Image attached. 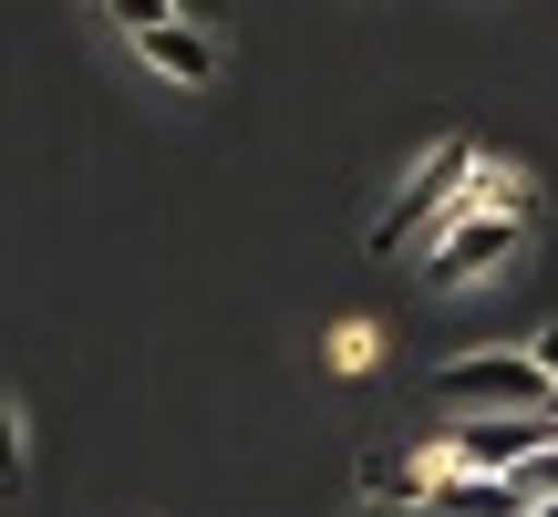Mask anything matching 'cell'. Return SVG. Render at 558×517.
<instances>
[{"label": "cell", "mask_w": 558, "mask_h": 517, "mask_svg": "<svg viewBox=\"0 0 558 517\" xmlns=\"http://www.w3.org/2000/svg\"><path fill=\"white\" fill-rule=\"evenodd\" d=\"M527 239H538V197H465L445 207L435 228V258H424V279L435 290H476V279H507L527 258Z\"/></svg>", "instance_id": "6da1fadb"}, {"label": "cell", "mask_w": 558, "mask_h": 517, "mask_svg": "<svg viewBox=\"0 0 558 517\" xmlns=\"http://www.w3.org/2000/svg\"><path fill=\"white\" fill-rule=\"evenodd\" d=\"M465 166H476V135H435V145H424V156H414V177L393 187V207H383V218L362 228V249H373V258H393L403 239H414V228H435L445 207H456Z\"/></svg>", "instance_id": "7a4b0ae2"}, {"label": "cell", "mask_w": 558, "mask_h": 517, "mask_svg": "<svg viewBox=\"0 0 558 517\" xmlns=\"http://www.w3.org/2000/svg\"><path fill=\"white\" fill-rule=\"evenodd\" d=\"M124 41H135V62H145L156 83H177V94H207V83H218V41H207L186 11L145 21V32H124Z\"/></svg>", "instance_id": "3957f363"}, {"label": "cell", "mask_w": 558, "mask_h": 517, "mask_svg": "<svg viewBox=\"0 0 558 517\" xmlns=\"http://www.w3.org/2000/svg\"><path fill=\"white\" fill-rule=\"evenodd\" d=\"M548 435L558 424L518 404V414H486V424H465V435H445V456H456V477H507V466H518L527 445H548Z\"/></svg>", "instance_id": "277c9868"}, {"label": "cell", "mask_w": 558, "mask_h": 517, "mask_svg": "<svg viewBox=\"0 0 558 517\" xmlns=\"http://www.w3.org/2000/svg\"><path fill=\"white\" fill-rule=\"evenodd\" d=\"M373 517H518V497H507V477H445L424 486V497H373Z\"/></svg>", "instance_id": "5b68a950"}, {"label": "cell", "mask_w": 558, "mask_h": 517, "mask_svg": "<svg viewBox=\"0 0 558 517\" xmlns=\"http://www.w3.org/2000/svg\"><path fill=\"white\" fill-rule=\"evenodd\" d=\"M456 477V456L445 445H414V456H373L362 466V497H424V486H445Z\"/></svg>", "instance_id": "8992f818"}, {"label": "cell", "mask_w": 558, "mask_h": 517, "mask_svg": "<svg viewBox=\"0 0 558 517\" xmlns=\"http://www.w3.org/2000/svg\"><path fill=\"white\" fill-rule=\"evenodd\" d=\"M507 497H518V507H538V497H558V435H548V445H527V456L507 466Z\"/></svg>", "instance_id": "52a82bcc"}, {"label": "cell", "mask_w": 558, "mask_h": 517, "mask_svg": "<svg viewBox=\"0 0 558 517\" xmlns=\"http://www.w3.org/2000/svg\"><path fill=\"white\" fill-rule=\"evenodd\" d=\"M373 352H383V332H373V321H341L320 362H331V373H373Z\"/></svg>", "instance_id": "ba28073f"}, {"label": "cell", "mask_w": 558, "mask_h": 517, "mask_svg": "<svg viewBox=\"0 0 558 517\" xmlns=\"http://www.w3.org/2000/svg\"><path fill=\"white\" fill-rule=\"evenodd\" d=\"M32 477V445H21V404L0 394V486H21Z\"/></svg>", "instance_id": "9c48e42d"}, {"label": "cell", "mask_w": 558, "mask_h": 517, "mask_svg": "<svg viewBox=\"0 0 558 517\" xmlns=\"http://www.w3.org/2000/svg\"><path fill=\"white\" fill-rule=\"evenodd\" d=\"M104 11H114L124 32H145V21H166V11H177V0H104Z\"/></svg>", "instance_id": "30bf717a"}, {"label": "cell", "mask_w": 558, "mask_h": 517, "mask_svg": "<svg viewBox=\"0 0 558 517\" xmlns=\"http://www.w3.org/2000/svg\"><path fill=\"white\" fill-rule=\"evenodd\" d=\"M527 362H538V383H558V321H548L538 341H527Z\"/></svg>", "instance_id": "8fae6325"}, {"label": "cell", "mask_w": 558, "mask_h": 517, "mask_svg": "<svg viewBox=\"0 0 558 517\" xmlns=\"http://www.w3.org/2000/svg\"><path fill=\"white\" fill-rule=\"evenodd\" d=\"M518 517H558V497H538V507H518Z\"/></svg>", "instance_id": "7c38bea8"}]
</instances>
